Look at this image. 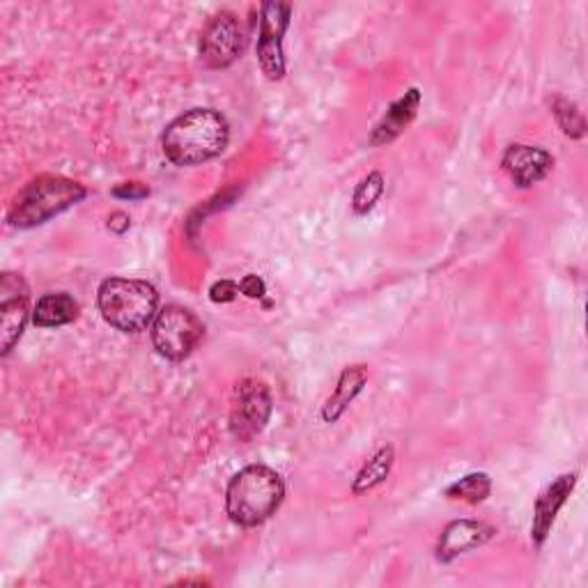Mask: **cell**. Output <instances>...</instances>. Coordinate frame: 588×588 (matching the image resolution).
I'll use <instances>...</instances> for the list:
<instances>
[{"label": "cell", "instance_id": "1", "mask_svg": "<svg viewBox=\"0 0 588 588\" xmlns=\"http://www.w3.org/2000/svg\"><path fill=\"white\" fill-rule=\"evenodd\" d=\"M230 140V127L221 113L194 109L175 118L163 132L161 145L168 161L175 166H200L219 157Z\"/></svg>", "mask_w": 588, "mask_h": 588}, {"label": "cell", "instance_id": "2", "mask_svg": "<svg viewBox=\"0 0 588 588\" xmlns=\"http://www.w3.org/2000/svg\"><path fill=\"white\" fill-rule=\"evenodd\" d=\"M285 497L283 478L265 465H250L230 480L225 509L230 519L242 527H258L281 506Z\"/></svg>", "mask_w": 588, "mask_h": 588}, {"label": "cell", "instance_id": "3", "mask_svg": "<svg viewBox=\"0 0 588 588\" xmlns=\"http://www.w3.org/2000/svg\"><path fill=\"white\" fill-rule=\"evenodd\" d=\"M101 318L124 333H138L157 318L159 292L147 281L107 279L99 285Z\"/></svg>", "mask_w": 588, "mask_h": 588}, {"label": "cell", "instance_id": "4", "mask_svg": "<svg viewBox=\"0 0 588 588\" xmlns=\"http://www.w3.org/2000/svg\"><path fill=\"white\" fill-rule=\"evenodd\" d=\"M86 186L60 175H39L30 180L10 209L8 221L14 228H35L65 212L86 198Z\"/></svg>", "mask_w": 588, "mask_h": 588}, {"label": "cell", "instance_id": "5", "mask_svg": "<svg viewBox=\"0 0 588 588\" xmlns=\"http://www.w3.org/2000/svg\"><path fill=\"white\" fill-rule=\"evenodd\" d=\"M205 339V324L196 313L171 304L157 313L152 324L155 350L171 362H182Z\"/></svg>", "mask_w": 588, "mask_h": 588}, {"label": "cell", "instance_id": "6", "mask_svg": "<svg viewBox=\"0 0 588 588\" xmlns=\"http://www.w3.org/2000/svg\"><path fill=\"white\" fill-rule=\"evenodd\" d=\"M244 45L246 33L240 24V19L233 12H221L209 21L203 30L200 60L212 70L228 68L242 56Z\"/></svg>", "mask_w": 588, "mask_h": 588}, {"label": "cell", "instance_id": "7", "mask_svg": "<svg viewBox=\"0 0 588 588\" xmlns=\"http://www.w3.org/2000/svg\"><path fill=\"white\" fill-rule=\"evenodd\" d=\"M30 294L26 281L19 274L0 279V354L8 356L24 335L30 315Z\"/></svg>", "mask_w": 588, "mask_h": 588}, {"label": "cell", "instance_id": "8", "mask_svg": "<svg viewBox=\"0 0 588 588\" xmlns=\"http://www.w3.org/2000/svg\"><path fill=\"white\" fill-rule=\"evenodd\" d=\"M271 414V395L267 384L258 380H244L237 387L233 414H230V430L240 441H250L260 434Z\"/></svg>", "mask_w": 588, "mask_h": 588}, {"label": "cell", "instance_id": "9", "mask_svg": "<svg viewBox=\"0 0 588 588\" xmlns=\"http://www.w3.org/2000/svg\"><path fill=\"white\" fill-rule=\"evenodd\" d=\"M290 26V5L283 3H265L260 14V33H258V60L267 78L279 81L285 74V56H283V37Z\"/></svg>", "mask_w": 588, "mask_h": 588}, {"label": "cell", "instance_id": "10", "mask_svg": "<svg viewBox=\"0 0 588 588\" xmlns=\"http://www.w3.org/2000/svg\"><path fill=\"white\" fill-rule=\"evenodd\" d=\"M501 163L517 186H534L550 175L554 157L534 145H511Z\"/></svg>", "mask_w": 588, "mask_h": 588}, {"label": "cell", "instance_id": "11", "mask_svg": "<svg viewBox=\"0 0 588 588\" xmlns=\"http://www.w3.org/2000/svg\"><path fill=\"white\" fill-rule=\"evenodd\" d=\"M494 536V529L488 527L482 522H469V519H460L453 522L446 527V531L441 534L437 556L441 561H451L457 554H465L474 548H480Z\"/></svg>", "mask_w": 588, "mask_h": 588}, {"label": "cell", "instance_id": "12", "mask_svg": "<svg viewBox=\"0 0 588 588\" xmlns=\"http://www.w3.org/2000/svg\"><path fill=\"white\" fill-rule=\"evenodd\" d=\"M575 488V474L561 476L559 480H554L552 486L544 490L538 501H536V513H534V527H531V538L536 544H542V540L548 538L552 524L556 519V513L561 511V506L568 499V494Z\"/></svg>", "mask_w": 588, "mask_h": 588}, {"label": "cell", "instance_id": "13", "mask_svg": "<svg viewBox=\"0 0 588 588\" xmlns=\"http://www.w3.org/2000/svg\"><path fill=\"white\" fill-rule=\"evenodd\" d=\"M418 107H421V93H418L416 88H412L409 93H405V97H401L395 103H391L387 115L372 130L370 145H375V147L377 145H387L393 138L401 136L409 127L412 120L416 118Z\"/></svg>", "mask_w": 588, "mask_h": 588}, {"label": "cell", "instance_id": "14", "mask_svg": "<svg viewBox=\"0 0 588 588\" xmlns=\"http://www.w3.org/2000/svg\"><path fill=\"white\" fill-rule=\"evenodd\" d=\"M366 382H368V372H366L364 366L345 368L343 375H341V380H339V387L333 389V393L329 395V401L322 407L324 421L327 424L339 421V418L343 416V412L352 405L354 397L364 391Z\"/></svg>", "mask_w": 588, "mask_h": 588}, {"label": "cell", "instance_id": "15", "mask_svg": "<svg viewBox=\"0 0 588 588\" xmlns=\"http://www.w3.org/2000/svg\"><path fill=\"white\" fill-rule=\"evenodd\" d=\"M78 318V304L68 292H51L41 297L33 310V322L41 329L65 327Z\"/></svg>", "mask_w": 588, "mask_h": 588}, {"label": "cell", "instance_id": "16", "mask_svg": "<svg viewBox=\"0 0 588 588\" xmlns=\"http://www.w3.org/2000/svg\"><path fill=\"white\" fill-rule=\"evenodd\" d=\"M391 465H393V449L384 446V449L377 451V455H372L366 462V467L359 471V476H356L354 492L362 494V492H368V490L380 486V482L389 476Z\"/></svg>", "mask_w": 588, "mask_h": 588}, {"label": "cell", "instance_id": "17", "mask_svg": "<svg viewBox=\"0 0 588 588\" xmlns=\"http://www.w3.org/2000/svg\"><path fill=\"white\" fill-rule=\"evenodd\" d=\"M490 490H492V482L488 474H469L465 478H460L457 482H453L446 494L451 499H460L467 503H480L482 499H488Z\"/></svg>", "mask_w": 588, "mask_h": 588}, {"label": "cell", "instance_id": "18", "mask_svg": "<svg viewBox=\"0 0 588 588\" xmlns=\"http://www.w3.org/2000/svg\"><path fill=\"white\" fill-rule=\"evenodd\" d=\"M384 194V177L380 173H370L359 186H356L354 198H352V207L356 215H366L375 207V203L382 198Z\"/></svg>", "mask_w": 588, "mask_h": 588}, {"label": "cell", "instance_id": "19", "mask_svg": "<svg viewBox=\"0 0 588 588\" xmlns=\"http://www.w3.org/2000/svg\"><path fill=\"white\" fill-rule=\"evenodd\" d=\"M552 109H554V115H556V120H559V124H561V130H563L565 134L573 136V138L584 136V118H581V113L577 111V107H575L573 101L556 97Z\"/></svg>", "mask_w": 588, "mask_h": 588}, {"label": "cell", "instance_id": "20", "mask_svg": "<svg viewBox=\"0 0 588 588\" xmlns=\"http://www.w3.org/2000/svg\"><path fill=\"white\" fill-rule=\"evenodd\" d=\"M240 294V285L233 281H219L212 287H209V299L215 304H230L235 302V297Z\"/></svg>", "mask_w": 588, "mask_h": 588}, {"label": "cell", "instance_id": "21", "mask_svg": "<svg viewBox=\"0 0 588 588\" xmlns=\"http://www.w3.org/2000/svg\"><path fill=\"white\" fill-rule=\"evenodd\" d=\"M113 196H115V198L140 200V198L150 196V188H147V186L140 184V182H124V184H120V186L113 188Z\"/></svg>", "mask_w": 588, "mask_h": 588}, {"label": "cell", "instance_id": "22", "mask_svg": "<svg viewBox=\"0 0 588 588\" xmlns=\"http://www.w3.org/2000/svg\"><path fill=\"white\" fill-rule=\"evenodd\" d=\"M240 292L246 294L248 299H262L265 297V281L256 274H248L242 283H240Z\"/></svg>", "mask_w": 588, "mask_h": 588}, {"label": "cell", "instance_id": "23", "mask_svg": "<svg viewBox=\"0 0 588 588\" xmlns=\"http://www.w3.org/2000/svg\"><path fill=\"white\" fill-rule=\"evenodd\" d=\"M109 228L113 230V233L122 235V233H124V230H127V228H130V217H127V215H124V212H113V215L109 217Z\"/></svg>", "mask_w": 588, "mask_h": 588}]
</instances>
